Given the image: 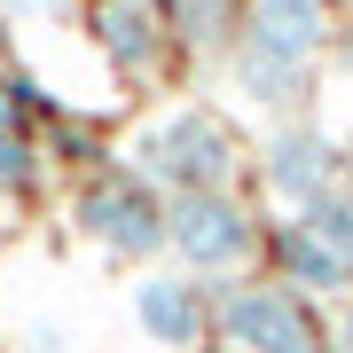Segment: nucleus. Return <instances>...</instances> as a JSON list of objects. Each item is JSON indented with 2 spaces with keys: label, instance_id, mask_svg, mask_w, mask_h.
<instances>
[{
  "label": "nucleus",
  "instance_id": "obj_13",
  "mask_svg": "<svg viewBox=\"0 0 353 353\" xmlns=\"http://www.w3.org/2000/svg\"><path fill=\"white\" fill-rule=\"evenodd\" d=\"M338 353H353V314H345V330H338Z\"/></svg>",
  "mask_w": 353,
  "mask_h": 353
},
{
  "label": "nucleus",
  "instance_id": "obj_1",
  "mask_svg": "<svg viewBox=\"0 0 353 353\" xmlns=\"http://www.w3.org/2000/svg\"><path fill=\"white\" fill-rule=\"evenodd\" d=\"M236 173V141L212 110H173L165 126L141 134V181L150 189H181V196H228Z\"/></svg>",
  "mask_w": 353,
  "mask_h": 353
},
{
  "label": "nucleus",
  "instance_id": "obj_11",
  "mask_svg": "<svg viewBox=\"0 0 353 353\" xmlns=\"http://www.w3.org/2000/svg\"><path fill=\"white\" fill-rule=\"evenodd\" d=\"M32 157H39V150H32L24 126H0V196H24V189H32V173H39Z\"/></svg>",
  "mask_w": 353,
  "mask_h": 353
},
{
  "label": "nucleus",
  "instance_id": "obj_8",
  "mask_svg": "<svg viewBox=\"0 0 353 353\" xmlns=\"http://www.w3.org/2000/svg\"><path fill=\"white\" fill-rule=\"evenodd\" d=\"M322 32H330L322 0H252V32L243 39L267 48V55H290V63H314Z\"/></svg>",
  "mask_w": 353,
  "mask_h": 353
},
{
  "label": "nucleus",
  "instance_id": "obj_2",
  "mask_svg": "<svg viewBox=\"0 0 353 353\" xmlns=\"http://www.w3.org/2000/svg\"><path fill=\"white\" fill-rule=\"evenodd\" d=\"M212 322L228 345L243 353H322V322L306 306V290L290 283H236L212 299Z\"/></svg>",
  "mask_w": 353,
  "mask_h": 353
},
{
  "label": "nucleus",
  "instance_id": "obj_6",
  "mask_svg": "<svg viewBox=\"0 0 353 353\" xmlns=\"http://www.w3.org/2000/svg\"><path fill=\"white\" fill-rule=\"evenodd\" d=\"M134 314H141V330H150L157 345H204L212 338V299H204V283H189V275L134 283Z\"/></svg>",
  "mask_w": 353,
  "mask_h": 353
},
{
  "label": "nucleus",
  "instance_id": "obj_9",
  "mask_svg": "<svg viewBox=\"0 0 353 353\" xmlns=\"http://www.w3.org/2000/svg\"><path fill=\"white\" fill-rule=\"evenodd\" d=\"M267 259H275V283H290V290H338V283H353L345 259L330 252L306 220H283L275 236H267Z\"/></svg>",
  "mask_w": 353,
  "mask_h": 353
},
{
  "label": "nucleus",
  "instance_id": "obj_5",
  "mask_svg": "<svg viewBox=\"0 0 353 353\" xmlns=\"http://www.w3.org/2000/svg\"><path fill=\"white\" fill-rule=\"evenodd\" d=\"M267 189H275L283 204H322L330 189H338V141L330 134H306V126H290L267 141Z\"/></svg>",
  "mask_w": 353,
  "mask_h": 353
},
{
  "label": "nucleus",
  "instance_id": "obj_4",
  "mask_svg": "<svg viewBox=\"0 0 353 353\" xmlns=\"http://www.w3.org/2000/svg\"><path fill=\"white\" fill-rule=\"evenodd\" d=\"M252 243H259L252 220H243L228 196H181L173 204V252L189 267H220V275H228V267L252 259Z\"/></svg>",
  "mask_w": 353,
  "mask_h": 353
},
{
  "label": "nucleus",
  "instance_id": "obj_12",
  "mask_svg": "<svg viewBox=\"0 0 353 353\" xmlns=\"http://www.w3.org/2000/svg\"><path fill=\"white\" fill-rule=\"evenodd\" d=\"M150 8L165 16V32H189V39H204V24H220V0H150Z\"/></svg>",
  "mask_w": 353,
  "mask_h": 353
},
{
  "label": "nucleus",
  "instance_id": "obj_3",
  "mask_svg": "<svg viewBox=\"0 0 353 353\" xmlns=\"http://www.w3.org/2000/svg\"><path fill=\"white\" fill-rule=\"evenodd\" d=\"M79 228L118 259H150L157 243H173V204L141 173H94L79 189Z\"/></svg>",
  "mask_w": 353,
  "mask_h": 353
},
{
  "label": "nucleus",
  "instance_id": "obj_10",
  "mask_svg": "<svg viewBox=\"0 0 353 353\" xmlns=\"http://www.w3.org/2000/svg\"><path fill=\"white\" fill-rule=\"evenodd\" d=\"M236 79H243V94H259V102H299L306 94V63L267 55V48H252V39L236 48Z\"/></svg>",
  "mask_w": 353,
  "mask_h": 353
},
{
  "label": "nucleus",
  "instance_id": "obj_7",
  "mask_svg": "<svg viewBox=\"0 0 353 353\" xmlns=\"http://www.w3.org/2000/svg\"><path fill=\"white\" fill-rule=\"evenodd\" d=\"M102 55L126 79H150L157 55H165V16L150 0H102Z\"/></svg>",
  "mask_w": 353,
  "mask_h": 353
}]
</instances>
